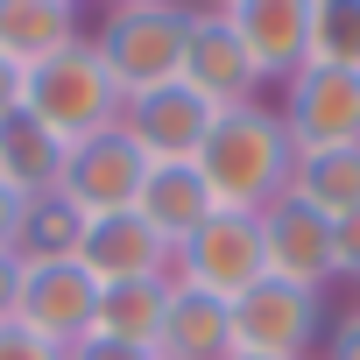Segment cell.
<instances>
[{"mask_svg": "<svg viewBox=\"0 0 360 360\" xmlns=\"http://www.w3.org/2000/svg\"><path fill=\"white\" fill-rule=\"evenodd\" d=\"M290 162H297V141L283 127V106H262V99L226 106L198 148V176H205L212 205H226V212H269L290 191Z\"/></svg>", "mask_w": 360, "mask_h": 360, "instance_id": "6da1fadb", "label": "cell"}, {"mask_svg": "<svg viewBox=\"0 0 360 360\" xmlns=\"http://www.w3.org/2000/svg\"><path fill=\"white\" fill-rule=\"evenodd\" d=\"M120 106H127V92H120V78L106 71V57H99L92 43H71L64 57L36 64L29 85H22V113L43 120L64 148H71V141H92V134H106V127H120Z\"/></svg>", "mask_w": 360, "mask_h": 360, "instance_id": "7a4b0ae2", "label": "cell"}, {"mask_svg": "<svg viewBox=\"0 0 360 360\" xmlns=\"http://www.w3.org/2000/svg\"><path fill=\"white\" fill-rule=\"evenodd\" d=\"M184 36H191V8L184 0H127V8H113L99 22L92 50L106 57L120 92H148V85L184 78Z\"/></svg>", "mask_w": 360, "mask_h": 360, "instance_id": "3957f363", "label": "cell"}, {"mask_svg": "<svg viewBox=\"0 0 360 360\" xmlns=\"http://www.w3.org/2000/svg\"><path fill=\"white\" fill-rule=\"evenodd\" d=\"M269 276V248H262V212H212L184 248H176L169 262V283H184V290H205L219 304L248 297L255 283Z\"/></svg>", "mask_w": 360, "mask_h": 360, "instance_id": "277c9868", "label": "cell"}, {"mask_svg": "<svg viewBox=\"0 0 360 360\" xmlns=\"http://www.w3.org/2000/svg\"><path fill=\"white\" fill-rule=\"evenodd\" d=\"M325 339V297L297 290L283 276H262L248 297H233V353L255 360H304Z\"/></svg>", "mask_w": 360, "mask_h": 360, "instance_id": "5b68a950", "label": "cell"}, {"mask_svg": "<svg viewBox=\"0 0 360 360\" xmlns=\"http://www.w3.org/2000/svg\"><path fill=\"white\" fill-rule=\"evenodd\" d=\"M99 318V276L78 262V255H57V262H22V304H15V325L50 339V346H78Z\"/></svg>", "mask_w": 360, "mask_h": 360, "instance_id": "8992f818", "label": "cell"}, {"mask_svg": "<svg viewBox=\"0 0 360 360\" xmlns=\"http://www.w3.org/2000/svg\"><path fill=\"white\" fill-rule=\"evenodd\" d=\"M120 127L141 141V155H148V162H198L205 134L219 127V106H212V99H205L191 78H169V85L127 92Z\"/></svg>", "mask_w": 360, "mask_h": 360, "instance_id": "52a82bcc", "label": "cell"}, {"mask_svg": "<svg viewBox=\"0 0 360 360\" xmlns=\"http://www.w3.org/2000/svg\"><path fill=\"white\" fill-rule=\"evenodd\" d=\"M148 184V155L127 127H106L92 141H71V162H64V198L85 212V219H106V212H134Z\"/></svg>", "mask_w": 360, "mask_h": 360, "instance_id": "ba28073f", "label": "cell"}, {"mask_svg": "<svg viewBox=\"0 0 360 360\" xmlns=\"http://www.w3.org/2000/svg\"><path fill=\"white\" fill-rule=\"evenodd\" d=\"M184 78L226 113V106H255L262 99V64L248 57L240 29L226 22V8H191V36H184Z\"/></svg>", "mask_w": 360, "mask_h": 360, "instance_id": "9c48e42d", "label": "cell"}, {"mask_svg": "<svg viewBox=\"0 0 360 360\" xmlns=\"http://www.w3.org/2000/svg\"><path fill=\"white\" fill-rule=\"evenodd\" d=\"M283 127H290L297 148H339V141H360V71L304 64L297 78H283Z\"/></svg>", "mask_w": 360, "mask_h": 360, "instance_id": "30bf717a", "label": "cell"}, {"mask_svg": "<svg viewBox=\"0 0 360 360\" xmlns=\"http://www.w3.org/2000/svg\"><path fill=\"white\" fill-rule=\"evenodd\" d=\"M262 248H269V276H283V283H297V290H332V276H339V255H332V219L325 212H311L304 198H276L269 212H262Z\"/></svg>", "mask_w": 360, "mask_h": 360, "instance_id": "8fae6325", "label": "cell"}, {"mask_svg": "<svg viewBox=\"0 0 360 360\" xmlns=\"http://www.w3.org/2000/svg\"><path fill=\"white\" fill-rule=\"evenodd\" d=\"M78 262H85L99 283H155V276H169L176 248H169L141 212H106V219H85Z\"/></svg>", "mask_w": 360, "mask_h": 360, "instance_id": "7c38bea8", "label": "cell"}, {"mask_svg": "<svg viewBox=\"0 0 360 360\" xmlns=\"http://www.w3.org/2000/svg\"><path fill=\"white\" fill-rule=\"evenodd\" d=\"M311 15H318V0H233L226 8L262 78H297L311 64Z\"/></svg>", "mask_w": 360, "mask_h": 360, "instance_id": "4fadbf2b", "label": "cell"}, {"mask_svg": "<svg viewBox=\"0 0 360 360\" xmlns=\"http://www.w3.org/2000/svg\"><path fill=\"white\" fill-rule=\"evenodd\" d=\"M233 353V304L169 283V311L155 332V360H226Z\"/></svg>", "mask_w": 360, "mask_h": 360, "instance_id": "5bb4252c", "label": "cell"}, {"mask_svg": "<svg viewBox=\"0 0 360 360\" xmlns=\"http://www.w3.org/2000/svg\"><path fill=\"white\" fill-rule=\"evenodd\" d=\"M134 212L169 240V248H184L219 205H212V191H205V176H198V162H148V184H141V198H134Z\"/></svg>", "mask_w": 360, "mask_h": 360, "instance_id": "9a60e30c", "label": "cell"}, {"mask_svg": "<svg viewBox=\"0 0 360 360\" xmlns=\"http://www.w3.org/2000/svg\"><path fill=\"white\" fill-rule=\"evenodd\" d=\"M71 43H85L71 0H0V57L15 71H36V64L64 57Z\"/></svg>", "mask_w": 360, "mask_h": 360, "instance_id": "2e32d148", "label": "cell"}, {"mask_svg": "<svg viewBox=\"0 0 360 360\" xmlns=\"http://www.w3.org/2000/svg\"><path fill=\"white\" fill-rule=\"evenodd\" d=\"M64 162H71V148H64L43 120H29V113H8V120H0V184H8L15 198H50V191H64Z\"/></svg>", "mask_w": 360, "mask_h": 360, "instance_id": "e0dca14e", "label": "cell"}, {"mask_svg": "<svg viewBox=\"0 0 360 360\" xmlns=\"http://www.w3.org/2000/svg\"><path fill=\"white\" fill-rule=\"evenodd\" d=\"M290 198H304V205L325 212V219L360 212V141H339V148H297V162H290Z\"/></svg>", "mask_w": 360, "mask_h": 360, "instance_id": "ac0fdd59", "label": "cell"}, {"mask_svg": "<svg viewBox=\"0 0 360 360\" xmlns=\"http://www.w3.org/2000/svg\"><path fill=\"white\" fill-rule=\"evenodd\" d=\"M162 311H169V276H155V283H99V318H92V332L155 353Z\"/></svg>", "mask_w": 360, "mask_h": 360, "instance_id": "d6986e66", "label": "cell"}, {"mask_svg": "<svg viewBox=\"0 0 360 360\" xmlns=\"http://www.w3.org/2000/svg\"><path fill=\"white\" fill-rule=\"evenodd\" d=\"M78 240H85V212L64 198V191H50V198H29V212H22V262H57V255H78Z\"/></svg>", "mask_w": 360, "mask_h": 360, "instance_id": "ffe728a7", "label": "cell"}, {"mask_svg": "<svg viewBox=\"0 0 360 360\" xmlns=\"http://www.w3.org/2000/svg\"><path fill=\"white\" fill-rule=\"evenodd\" d=\"M311 64L360 71V0H318V15H311Z\"/></svg>", "mask_w": 360, "mask_h": 360, "instance_id": "44dd1931", "label": "cell"}, {"mask_svg": "<svg viewBox=\"0 0 360 360\" xmlns=\"http://www.w3.org/2000/svg\"><path fill=\"white\" fill-rule=\"evenodd\" d=\"M0 360H64V346H50L22 325H0Z\"/></svg>", "mask_w": 360, "mask_h": 360, "instance_id": "7402d4cb", "label": "cell"}, {"mask_svg": "<svg viewBox=\"0 0 360 360\" xmlns=\"http://www.w3.org/2000/svg\"><path fill=\"white\" fill-rule=\"evenodd\" d=\"M332 255H339V276H353V283H360V212L332 219Z\"/></svg>", "mask_w": 360, "mask_h": 360, "instance_id": "603a6c76", "label": "cell"}, {"mask_svg": "<svg viewBox=\"0 0 360 360\" xmlns=\"http://www.w3.org/2000/svg\"><path fill=\"white\" fill-rule=\"evenodd\" d=\"M64 360H155V353H148V346H120V339H99V332H85V339H78Z\"/></svg>", "mask_w": 360, "mask_h": 360, "instance_id": "cb8c5ba5", "label": "cell"}, {"mask_svg": "<svg viewBox=\"0 0 360 360\" xmlns=\"http://www.w3.org/2000/svg\"><path fill=\"white\" fill-rule=\"evenodd\" d=\"M22 212H29V198H15L8 184H0V255L22 248Z\"/></svg>", "mask_w": 360, "mask_h": 360, "instance_id": "d4e9b609", "label": "cell"}, {"mask_svg": "<svg viewBox=\"0 0 360 360\" xmlns=\"http://www.w3.org/2000/svg\"><path fill=\"white\" fill-rule=\"evenodd\" d=\"M22 304V255H0V325H15Z\"/></svg>", "mask_w": 360, "mask_h": 360, "instance_id": "484cf974", "label": "cell"}, {"mask_svg": "<svg viewBox=\"0 0 360 360\" xmlns=\"http://www.w3.org/2000/svg\"><path fill=\"white\" fill-rule=\"evenodd\" d=\"M325 360H360V311H346L325 339Z\"/></svg>", "mask_w": 360, "mask_h": 360, "instance_id": "4316f807", "label": "cell"}, {"mask_svg": "<svg viewBox=\"0 0 360 360\" xmlns=\"http://www.w3.org/2000/svg\"><path fill=\"white\" fill-rule=\"evenodd\" d=\"M22 85H29V71H15L8 57H0V120H8V113H22Z\"/></svg>", "mask_w": 360, "mask_h": 360, "instance_id": "83f0119b", "label": "cell"}, {"mask_svg": "<svg viewBox=\"0 0 360 360\" xmlns=\"http://www.w3.org/2000/svg\"><path fill=\"white\" fill-rule=\"evenodd\" d=\"M226 360H255V353H226Z\"/></svg>", "mask_w": 360, "mask_h": 360, "instance_id": "f1b7e54d", "label": "cell"}, {"mask_svg": "<svg viewBox=\"0 0 360 360\" xmlns=\"http://www.w3.org/2000/svg\"><path fill=\"white\" fill-rule=\"evenodd\" d=\"M212 8H233V0H212Z\"/></svg>", "mask_w": 360, "mask_h": 360, "instance_id": "f546056e", "label": "cell"}, {"mask_svg": "<svg viewBox=\"0 0 360 360\" xmlns=\"http://www.w3.org/2000/svg\"><path fill=\"white\" fill-rule=\"evenodd\" d=\"M106 8H127V0H106Z\"/></svg>", "mask_w": 360, "mask_h": 360, "instance_id": "4dcf8cb0", "label": "cell"}, {"mask_svg": "<svg viewBox=\"0 0 360 360\" xmlns=\"http://www.w3.org/2000/svg\"><path fill=\"white\" fill-rule=\"evenodd\" d=\"M71 8H78V0H71Z\"/></svg>", "mask_w": 360, "mask_h": 360, "instance_id": "1f68e13d", "label": "cell"}]
</instances>
